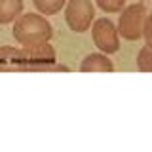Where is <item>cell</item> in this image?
<instances>
[{"mask_svg":"<svg viewBox=\"0 0 152 152\" xmlns=\"http://www.w3.org/2000/svg\"><path fill=\"white\" fill-rule=\"evenodd\" d=\"M21 51H23V61H25V70H31V72H38V70L50 72V69L57 63L55 50L50 42L21 46Z\"/></svg>","mask_w":152,"mask_h":152,"instance_id":"277c9868","label":"cell"},{"mask_svg":"<svg viewBox=\"0 0 152 152\" xmlns=\"http://www.w3.org/2000/svg\"><path fill=\"white\" fill-rule=\"evenodd\" d=\"M142 38H145L146 46L152 48V13H148L145 19V27H142Z\"/></svg>","mask_w":152,"mask_h":152,"instance_id":"7c38bea8","label":"cell"},{"mask_svg":"<svg viewBox=\"0 0 152 152\" xmlns=\"http://www.w3.org/2000/svg\"><path fill=\"white\" fill-rule=\"evenodd\" d=\"M32 4L42 15H55L65 8L66 0H32Z\"/></svg>","mask_w":152,"mask_h":152,"instance_id":"9c48e42d","label":"cell"},{"mask_svg":"<svg viewBox=\"0 0 152 152\" xmlns=\"http://www.w3.org/2000/svg\"><path fill=\"white\" fill-rule=\"evenodd\" d=\"M139 2H145V0H139Z\"/></svg>","mask_w":152,"mask_h":152,"instance_id":"4fadbf2b","label":"cell"},{"mask_svg":"<svg viewBox=\"0 0 152 152\" xmlns=\"http://www.w3.org/2000/svg\"><path fill=\"white\" fill-rule=\"evenodd\" d=\"M91 36H93V44L99 48V51L110 55L116 53L120 50V34H118V27L114 25L110 19L101 17L95 19L91 25Z\"/></svg>","mask_w":152,"mask_h":152,"instance_id":"5b68a950","label":"cell"},{"mask_svg":"<svg viewBox=\"0 0 152 152\" xmlns=\"http://www.w3.org/2000/svg\"><path fill=\"white\" fill-rule=\"evenodd\" d=\"M25 70L21 48L0 46V72H21Z\"/></svg>","mask_w":152,"mask_h":152,"instance_id":"8992f818","label":"cell"},{"mask_svg":"<svg viewBox=\"0 0 152 152\" xmlns=\"http://www.w3.org/2000/svg\"><path fill=\"white\" fill-rule=\"evenodd\" d=\"M80 70L82 72H112L114 63L108 59L107 53L99 51V53H89L86 55L80 63Z\"/></svg>","mask_w":152,"mask_h":152,"instance_id":"52a82bcc","label":"cell"},{"mask_svg":"<svg viewBox=\"0 0 152 152\" xmlns=\"http://www.w3.org/2000/svg\"><path fill=\"white\" fill-rule=\"evenodd\" d=\"M23 13V0H0V25L13 23Z\"/></svg>","mask_w":152,"mask_h":152,"instance_id":"ba28073f","label":"cell"},{"mask_svg":"<svg viewBox=\"0 0 152 152\" xmlns=\"http://www.w3.org/2000/svg\"><path fill=\"white\" fill-rule=\"evenodd\" d=\"M146 15H148V10L142 2L126 6L120 12V19H118V34L129 42L142 38V27H145Z\"/></svg>","mask_w":152,"mask_h":152,"instance_id":"7a4b0ae2","label":"cell"},{"mask_svg":"<svg viewBox=\"0 0 152 152\" xmlns=\"http://www.w3.org/2000/svg\"><path fill=\"white\" fill-rule=\"evenodd\" d=\"M137 69L141 72H152V48L150 46H142L137 53Z\"/></svg>","mask_w":152,"mask_h":152,"instance_id":"30bf717a","label":"cell"},{"mask_svg":"<svg viewBox=\"0 0 152 152\" xmlns=\"http://www.w3.org/2000/svg\"><path fill=\"white\" fill-rule=\"evenodd\" d=\"M104 13H120L126 8V0H95Z\"/></svg>","mask_w":152,"mask_h":152,"instance_id":"8fae6325","label":"cell"},{"mask_svg":"<svg viewBox=\"0 0 152 152\" xmlns=\"http://www.w3.org/2000/svg\"><path fill=\"white\" fill-rule=\"evenodd\" d=\"M12 34L19 46L50 42L53 36V27L42 13H21L13 21Z\"/></svg>","mask_w":152,"mask_h":152,"instance_id":"6da1fadb","label":"cell"},{"mask_svg":"<svg viewBox=\"0 0 152 152\" xmlns=\"http://www.w3.org/2000/svg\"><path fill=\"white\" fill-rule=\"evenodd\" d=\"M65 21L72 32L89 31L95 21V6L91 0H66L65 4Z\"/></svg>","mask_w":152,"mask_h":152,"instance_id":"3957f363","label":"cell"}]
</instances>
